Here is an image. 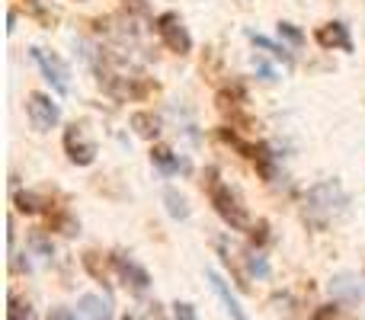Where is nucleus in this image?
Masks as SVG:
<instances>
[{
	"instance_id": "17",
	"label": "nucleus",
	"mask_w": 365,
	"mask_h": 320,
	"mask_svg": "<svg viewBox=\"0 0 365 320\" xmlns=\"http://www.w3.org/2000/svg\"><path fill=\"white\" fill-rule=\"evenodd\" d=\"M164 205H167V215L177 221H186L189 218V202L180 189H164Z\"/></svg>"
},
{
	"instance_id": "26",
	"label": "nucleus",
	"mask_w": 365,
	"mask_h": 320,
	"mask_svg": "<svg viewBox=\"0 0 365 320\" xmlns=\"http://www.w3.org/2000/svg\"><path fill=\"white\" fill-rule=\"evenodd\" d=\"M314 320H343V314H340L336 304H324V308L314 314Z\"/></svg>"
},
{
	"instance_id": "22",
	"label": "nucleus",
	"mask_w": 365,
	"mask_h": 320,
	"mask_svg": "<svg viewBox=\"0 0 365 320\" xmlns=\"http://www.w3.org/2000/svg\"><path fill=\"white\" fill-rule=\"evenodd\" d=\"M279 36H282L292 48H302V45H304V32L298 29L295 23H279Z\"/></svg>"
},
{
	"instance_id": "25",
	"label": "nucleus",
	"mask_w": 365,
	"mask_h": 320,
	"mask_svg": "<svg viewBox=\"0 0 365 320\" xmlns=\"http://www.w3.org/2000/svg\"><path fill=\"white\" fill-rule=\"evenodd\" d=\"M250 272H253V276H259V279H266V276H269V263H266L259 253H253V257H250Z\"/></svg>"
},
{
	"instance_id": "10",
	"label": "nucleus",
	"mask_w": 365,
	"mask_h": 320,
	"mask_svg": "<svg viewBox=\"0 0 365 320\" xmlns=\"http://www.w3.org/2000/svg\"><path fill=\"white\" fill-rule=\"evenodd\" d=\"M151 163H154V167H158L164 176L189 173V160H180L167 145H154V148H151Z\"/></svg>"
},
{
	"instance_id": "20",
	"label": "nucleus",
	"mask_w": 365,
	"mask_h": 320,
	"mask_svg": "<svg viewBox=\"0 0 365 320\" xmlns=\"http://www.w3.org/2000/svg\"><path fill=\"white\" fill-rule=\"evenodd\" d=\"M83 266H87V272L93 279H100V282H106V263H103V253L96 250H87L83 253Z\"/></svg>"
},
{
	"instance_id": "9",
	"label": "nucleus",
	"mask_w": 365,
	"mask_h": 320,
	"mask_svg": "<svg viewBox=\"0 0 365 320\" xmlns=\"http://www.w3.org/2000/svg\"><path fill=\"white\" fill-rule=\"evenodd\" d=\"M330 295H334V301L359 304L362 285H359V279H356V276H349V272H340V276L330 279Z\"/></svg>"
},
{
	"instance_id": "29",
	"label": "nucleus",
	"mask_w": 365,
	"mask_h": 320,
	"mask_svg": "<svg viewBox=\"0 0 365 320\" xmlns=\"http://www.w3.org/2000/svg\"><path fill=\"white\" fill-rule=\"evenodd\" d=\"M48 320H64V311H55V314H51Z\"/></svg>"
},
{
	"instance_id": "28",
	"label": "nucleus",
	"mask_w": 365,
	"mask_h": 320,
	"mask_svg": "<svg viewBox=\"0 0 365 320\" xmlns=\"http://www.w3.org/2000/svg\"><path fill=\"white\" fill-rule=\"evenodd\" d=\"M125 4H132V6H138V10H145V0H125Z\"/></svg>"
},
{
	"instance_id": "13",
	"label": "nucleus",
	"mask_w": 365,
	"mask_h": 320,
	"mask_svg": "<svg viewBox=\"0 0 365 320\" xmlns=\"http://www.w3.org/2000/svg\"><path fill=\"white\" fill-rule=\"evenodd\" d=\"M128 125L135 128V135H138V138H148V141H154L160 135V119L154 113H148V109H141V113H132Z\"/></svg>"
},
{
	"instance_id": "30",
	"label": "nucleus",
	"mask_w": 365,
	"mask_h": 320,
	"mask_svg": "<svg viewBox=\"0 0 365 320\" xmlns=\"http://www.w3.org/2000/svg\"><path fill=\"white\" fill-rule=\"evenodd\" d=\"M122 320H141L138 314H125V317H122Z\"/></svg>"
},
{
	"instance_id": "15",
	"label": "nucleus",
	"mask_w": 365,
	"mask_h": 320,
	"mask_svg": "<svg viewBox=\"0 0 365 320\" xmlns=\"http://www.w3.org/2000/svg\"><path fill=\"white\" fill-rule=\"evenodd\" d=\"M48 231H58V234H64V237H77V234H81V221L71 212L58 208V212L48 215Z\"/></svg>"
},
{
	"instance_id": "2",
	"label": "nucleus",
	"mask_w": 365,
	"mask_h": 320,
	"mask_svg": "<svg viewBox=\"0 0 365 320\" xmlns=\"http://www.w3.org/2000/svg\"><path fill=\"white\" fill-rule=\"evenodd\" d=\"M208 199H212L215 212H218V218L225 221L231 231H250V215H247L244 202H240V195L234 192L231 186H225V182H215L212 189H208Z\"/></svg>"
},
{
	"instance_id": "3",
	"label": "nucleus",
	"mask_w": 365,
	"mask_h": 320,
	"mask_svg": "<svg viewBox=\"0 0 365 320\" xmlns=\"http://www.w3.org/2000/svg\"><path fill=\"white\" fill-rule=\"evenodd\" d=\"M64 154L74 167H90L96 160V141L87 135V125L83 122H71L64 128Z\"/></svg>"
},
{
	"instance_id": "5",
	"label": "nucleus",
	"mask_w": 365,
	"mask_h": 320,
	"mask_svg": "<svg viewBox=\"0 0 365 320\" xmlns=\"http://www.w3.org/2000/svg\"><path fill=\"white\" fill-rule=\"evenodd\" d=\"M32 58H36V64L42 68L45 81L55 87V93L58 96H68L71 93V71H68V64H64L61 58H58L55 51H48V48H32Z\"/></svg>"
},
{
	"instance_id": "21",
	"label": "nucleus",
	"mask_w": 365,
	"mask_h": 320,
	"mask_svg": "<svg viewBox=\"0 0 365 320\" xmlns=\"http://www.w3.org/2000/svg\"><path fill=\"white\" fill-rule=\"evenodd\" d=\"M10 320H36V311H32L29 301H19L16 295H10Z\"/></svg>"
},
{
	"instance_id": "1",
	"label": "nucleus",
	"mask_w": 365,
	"mask_h": 320,
	"mask_svg": "<svg viewBox=\"0 0 365 320\" xmlns=\"http://www.w3.org/2000/svg\"><path fill=\"white\" fill-rule=\"evenodd\" d=\"M346 205H349V195H346V189L340 186V180H324V182H317V186L308 189L302 212H304V221L321 231V227H327L336 215L346 212Z\"/></svg>"
},
{
	"instance_id": "7",
	"label": "nucleus",
	"mask_w": 365,
	"mask_h": 320,
	"mask_svg": "<svg viewBox=\"0 0 365 320\" xmlns=\"http://www.w3.org/2000/svg\"><path fill=\"white\" fill-rule=\"evenodd\" d=\"M113 266H115V272L132 285V291L145 295V291L151 289V276H148V269H141V266L135 263V259H128L125 253H113Z\"/></svg>"
},
{
	"instance_id": "23",
	"label": "nucleus",
	"mask_w": 365,
	"mask_h": 320,
	"mask_svg": "<svg viewBox=\"0 0 365 320\" xmlns=\"http://www.w3.org/2000/svg\"><path fill=\"white\" fill-rule=\"evenodd\" d=\"M266 240H269V221H257V224L250 227V244L253 247H263Z\"/></svg>"
},
{
	"instance_id": "27",
	"label": "nucleus",
	"mask_w": 365,
	"mask_h": 320,
	"mask_svg": "<svg viewBox=\"0 0 365 320\" xmlns=\"http://www.w3.org/2000/svg\"><path fill=\"white\" fill-rule=\"evenodd\" d=\"M26 4H29V6H32V10H36V13H38V16H42V19H45V23H48V16H45V13H42V10H38V0H26Z\"/></svg>"
},
{
	"instance_id": "31",
	"label": "nucleus",
	"mask_w": 365,
	"mask_h": 320,
	"mask_svg": "<svg viewBox=\"0 0 365 320\" xmlns=\"http://www.w3.org/2000/svg\"><path fill=\"white\" fill-rule=\"evenodd\" d=\"M64 320H74V317H71V314H68V311H64Z\"/></svg>"
},
{
	"instance_id": "8",
	"label": "nucleus",
	"mask_w": 365,
	"mask_h": 320,
	"mask_svg": "<svg viewBox=\"0 0 365 320\" xmlns=\"http://www.w3.org/2000/svg\"><path fill=\"white\" fill-rule=\"evenodd\" d=\"M317 45H324V48H340V51H353V36H349V26L340 23V19H334V23H324L321 29H317Z\"/></svg>"
},
{
	"instance_id": "12",
	"label": "nucleus",
	"mask_w": 365,
	"mask_h": 320,
	"mask_svg": "<svg viewBox=\"0 0 365 320\" xmlns=\"http://www.w3.org/2000/svg\"><path fill=\"white\" fill-rule=\"evenodd\" d=\"M208 282H212L215 295L221 298V304H225V311H227V314H231V320H247L244 308H240V301L231 295V289H227V282H225V279H221L215 269H208Z\"/></svg>"
},
{
	"instance_id": "16",
	"label": "nucleus",
	"mask_w": 365,
	"mask_h": 320,
	"mask_svg": "<svg viewBox=\"0 0 365 320\" xmlns=\"http://www.w3.org/2000/svg\"><path fill=\"white\" fill-rule=\"evenodd\" d=\"M253 163H257V173L263 176L266 182H276L279 167H276V154L269 151V145H259L257 148V158H253Z\"/></svg>"
},
{
	"instance_id": "24",
	"label": "nucleus",
	"mask_w": 365,
	"mask_h": 320,
	"mask_svg": "<svg viewBox=\"0 0 365 320\" xmlns=\"http://www.w3.org/2000/svg\"><path fill=\"white\" fill-rule=\"evenodd\" d=\"M173 317H177V320H199L195 308H192V304H186V301H177V304H173Z\"/></svg>"
},
{
	"instance_id": "14",
	"label": "nucleus",
	"mask_w": 365,
	"mask_h": 320,
	"mask_svg": "<svg viewBox=\"0 0 365 320\" xmlns=\"http://www.w3.org/2000/svg\"><path fill=\"white\" fill-rule=\"evenodd\" d=\"M13 205H16V212L23 215H38V212H51V202L45 199L42 192H16L13 195Z\"/></svg>"
},
{
	"instance_id": "4",
	"label": "nucleus",
	"mask_w": 365,
	"mask_h": 320,
	"mask_svg": "<svg viewBox=\"0 0 365 320\" xmlns=\"http://www.w3.org/2000/svg\"><path fill=\"white\" fill-rule=\"evenodd\" d=\"M154 29H158L160 42L167 45V51H173V55H189L192 51V36H189V29L182 26L177 13H160L154 19Z\"/></svg>"
},
{
	"instance_id": "11",
	"label": "nucleus",
	"mask_w": 365,
	"mask_h": 320,
	"mask_svg": "<svg viewBox=\"0 0 365 320\" xmlns=\"http://www.w3.org/2000/svg\"><path fill=\"white\" fill-rule=\"evenodd\" d=\"M77 317L83 320H113V304L103 295H83L77 301Z\"/></svg>"
},
{
	"instance_id": "19",
	"label": "nucleus",
	"mask_w": 365,
	"mask_h": 320,
	"mask_svg": "<svg viewBox=\"0 0 365 320\" xmlns=\"http://www.w3.org/2000/svg\"><path fill=\"white\" fill-rule=\"evenodd\" d=\"M29 250L36 253V257H42V259L55 257V247H51V237H48L45 231H32V234H29Z\"/></svg>"
},
{
	"instance_id": "18",
	"label": "nucleus",
	"mask_w": 365,
	"mask_h": 320,
	"mask_svg": "<svg viewBox=\"0 0 365 320\" xmlns=\"http://www.w3.org/2000/svg\"><path fill=\"white\" fill-rule=\"evenodd\" d=\"M247 36H250V42L257 45V48H263V51H266V55H269V58H276V61H282L285 68H289V64H292V55H289V51L282 48V45L269 42V38H266V36H257V32H247Z\"/></svg>"
},
{
	"instance_id": "6",
	"label": "nucleus",
	"mask_w": 365,
	"mask_h": 320,
	"mask_svg": "<svg viewBox=\"0 0 365 320\" xmlns=\"http://www.w3.org/2000/svg\"><path fill=\"white\" fill-rule=\"evenodd\" d=\"M26 113H29V122L36 132H51L61 119V109L58 103H51V96L45 93H29L26 96Z\"/></svg>"
}]
</instances>
